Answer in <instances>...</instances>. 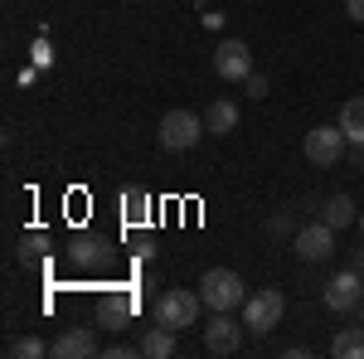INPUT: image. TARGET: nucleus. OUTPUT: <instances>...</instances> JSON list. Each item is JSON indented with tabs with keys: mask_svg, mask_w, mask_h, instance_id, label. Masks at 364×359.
<instances>
[{
	"mask_svg": "<svg viewBox=\"0 0 364 359\" xmlns=\"http://www.w3.org/2000/svg\"><path fill=\"white\" fill-rule=\"evenodd\" d=\"M199 296H204L209 311H243L248 286H243V277L233 272V267H209V272L199 277Z\"/></svg>",
	"mask_w": 364,
	"mask_h": 359,
	"instance_id": "obj_1",
	"label": "nucleus"
},
{
	"mask_svg": "<svg viewBox=\"0 0 364 359\" xmlns=\"http://www.w3.org/2000/svg\"><path fill=\"white\" fill-rule=\"evenodd\" d=\"M199 136H209V127H204V117L199 112H185V107H175L161 117V127H156V141H161V151H195Z\"/></svg>",
	"mask_w": 364,
	"mask_h": 359,
	"instance_id": "obj_2",
	"label": "nucleus"
},
{
	"mask_svg": "<svg viewBox=\"0 0 364 359\" xmlns=\"http://www.w3.org/2000/svg\"><path fill=\"white\" fill-rule=\"evenodd\" d=\"M199 306H204V296L199 291H185V286H170V291H161L156 296V326H166V331H190V326H199Z\"/></svg>",
	"mask_w": 364,
	"mask_h": 359,
	"instance_id": "obj_3",
	"label": "nucleus"
},
{
	"mask_svg": "<svg viewBox=\"0 0 364 359\" xmlns=\"http://www.w3.org/2000/svg\"><path fill=\"white\" fill-rule=\"evenodd\" d=\"M282 311H287V296H282L277 286H262V291H248V301H243V331L248 335H272L282 326Z\"/></svg>",
	"mask_w": 364,
	"mask_h": 359,
	"instance_id": "obj_4",
	"label": "nucleus"
},
{
	"mask_svg": "<svg viewBox=\"0 0 364 359\" xmlns=\"http://www.w3.org/2000/svg\"><path fill=\"white\" fill-rule=\"evenodd\" d=\"M345 146H350V141H345V132H340V122L336 127L326 122V127H311L306 136H301V156H306L316 170H331V166H340Z\"/></svg>",
	"mask_w": 364,
	"mask_h": 359,
	"instance_id": "obj_5",
	"label": "nucleus"
},
{
	"mask_svg": "<svg viewBox=\"0 0 364 359\" xmlns=\"http://www.w3.org/2000/svg\"><path fill=\"white\" fill-rule=\"evenodd\" d=\"M336 233H340V228H331L326 219L301 223V228L291 233V248H296L301 262H326V257H336Z\"/></svg>",
	"mask_w": 364,
	"mask_h": 359,
	"instance_id": "obj_6",
	"label": "nucleus"
},
{
	"mask_svg": "<svg viewBox=\"0 0 364 359\" xmlns=\"http://www.w3.org/2000/svg\"><path fill=\"white\" fill-rule=\"evenodd\" d=\"M321 301L331 306V311H340V316H355V306L364 301V272H360V267H345V272H336L331 282H326Z\"/></svg>",
	"mask_w": 364,
	"mask_h": 359,
	"instance_id": "obj_7",
	"label": "nucleus"
},
{
	"mask_svg": "<svg viewBox=\"0 0 364 359\" xmlns=\"http://www.w3.org/2000/svg\"><path fill=\"white\" fill-rule=\"evenodd\" d=\"M97 350L102 345H97V331L92 326H68V331H58L49 340V355L54 359H92Z\"/></svg>",
	"mask_w": 364,
	"mask_h": 359,
	"instance_id": "obj_8",
	"label": "nucleus"
},
{
	"mask_svg": "<svg viewBox=\"0 0 364 359\" xmlns=\"http://www.w3.org/2000/svg\"><path fill=\"white\" fill-rule=\"evenodd\" d=\"M214 73H219L224 83H243L252 73V49L243 39H224V44L214 49Z\"/></svg>",
	"mask_w": 364,
	"mask_h": 359,
	"instance_id": "obj_9",
	"label": "nucleus"
},
{
	"mask_svg": "<svg viewBox=\"0 0 364 359\" xmlns=\"http://www.w3.org/2000/svg\"><path fill=\"white\" fill-rule=\"evenodd\" d=\"M243 345V321H233V311H214V321L204 326V350L209 355H233Z\"/></svg>",
	"mask_w": 364,
	"mask_h": 359,
	"instance_id": "obj_10",
	"label": "nucleus"
},
{
	"mask_svg": "<svg viewBox=\"0 0 364 359\" xmlns=\"http://www.w3.org/2000/svg\"><path fill=\"white\" fill-rule=\"evenodd\" d=\"M136 345H141L146 359H175L180 355V340H175V331H166V326H146V335H141Z\"/></svg>",
	"mask_w": 364,
	"mask_h": 359,
	"instance_id": "obj_11",
	"label": "nucleus"
},
{
	"mask_svg": "<svg viewBox=\"0 0 364 359\" xmlns=\"http://www.w3.org/2000/svg\"><path fill=\"white\" fill-rule=\"evenodd\" d=\"M204 127H209V136H228V132L238 127V102H228V97H214V102L204 107Z\"/></svg>",
	"mask_w": 364,
	"mask_h": 359,
	"instance_id": "obj_12",
	"label": "nucleus"
},
{
	"mask_svg": "<svg viewBox=\"0 0 364 359\" xmlns=\"http://www.w3.org/2000/svg\"><path fill=\"white\" fill-rule=\"evenodd\" d=\"M321 219L331 223V228H350V223H360V209H355L350 194H331V199L321 204Z\"/></svg>",
	"mask_w": 364,
	"mask_h": 359,
	"instance_id": "obj_13",
	"label": "nucleus"
},
{
	"mask_svg": "<svg viewBox=\"0 0 364 359\" xmlns=\"http://www.w3.org/2000/svg\"><path fill=\"white\" fill-rule=\"evenodd\" d=\"M102 257H107V248H102L92 233H78V238L68 243V262H73V267H97Z\"/></svg>",
	"mask_w": 364,
	"mask_h": 359,
	"instance_id": "obj_14",
	"label": "nucleus"
},
{
	"mask_svg": "<svg viewBox=\"0 0 364 359\" xmlns=\"http://www.w3.org/2000/svg\"><path fill=\"white\" fill-rule=\"evenodd\" d=\"M331 355L336 359H364V321L360 326H345V331L331 340Z\"/></svg>",
	"mask_w": 364,
	"mask_h": 359,
	"instance_id": "obj_15",
	"label": "nucleus"
},
{
	"mask_svg": "<svg viewBox=\"0 0 364 359\" xmlns=\"http://www.w3.org/2000/svg\"><path fill=\"white\" fill-rule=\"evenodd\" d=\"M340 132H345V141H360L364 146V92L340 107Z\"/></svg>",
	"mask_w": 364,
	"mask_h": 359,
	"instance_id": "obj_16",
	"label": "nucleus"
},
{
	"mask_svg": "<svg viewBox=\"0 0 364 359\" xmlns=\"http://www.w3.org/2000/svg\"><path fill=\"white\" fill-rule=\"evenodd\" d=\"M127 316H132V296H107V301L97 306V326L102 331H122Z\"/></svg>",
	"mask_w": 364,
	"mask_h": 359,
	"instance_id": "obj_17",
	"label": "nucleus"
},
{
	"mask_svg": "<svg viewBox=\"0 0 364 359\" xmlns=\"http://www.w3.org/2000/svg\"><path fill=\"white\" fill-rule=\"evenodd\" d=\"M122 209H127V223H146L151 219V194L132 185V190L122 194Z\"/></svg>",
	"mask_w": 364,
	"mask_h": 359,
	"instance_id": "obj_18",
	"label": "nucleus"
},
{
	"mask_svg": "<svg viewBox=\"0 0 364 359\" xmlns=\"http://www.w3.org/2000/svg\"><path fill=\"white\" fill-rule=\"evenodd\" d=\"M5 355L10 359H39V355H49V345H44L39 335H20V340L5 345Z\"/></svg>",
	"mask_w": 364,
	"mask_h": 359,
	"instance_id": "obj_19",
	"label": "nucleus"
},
{
	"mask_svg": "<svg viewBox=\"0 0 364 359\" xmlns=\"http://www.w3.org/2000/svg\"><path fill=\"white\" fill-rule=\"evenodd\" d=\"M44 252H49V238L44 233H25L20 238V262H44Z\"/></svg>",
	"mask_w": 364,
	"mask_h": 359,
	"instance_id": "obj_20",
	"label": "nucleus"
},
{
	"mask_svg": "<svg viewBox=\"0 0 364 359\" xmlns=\"http://www.w3.org/2000/svg\"><path fill=\"white\" fill-rule=\"evenodd\" d=\"M243 92L262 102V97H267V78H262V73H248V78H243Z\"/></svg>",
	"mask_w": 364,
	"mask_h": 359,
	"instance_id": "obj_21",
	"label": "nucleus"
},
{
	"mask_svg": "<svg viewBox=\"0 0 364 359\" xmlns=\"http://www.w3.org/2000/svg\"><path fill=\"white\" fill-rule=\"evenodd\" d=\"M34 63H39V68H49V63H54V54H49V44H44V39L34 44Z\"/></svg>",
	"mask_w": 364,
	"mask_h": 359,
	"instance_id": "obj_22",
	"label": "nucleus"
},
{
	"mask_svg": "<svg viewBox=\"0 0 364 359\" xmlns=\"http://www.w3.org/2000/svg\"><path fill=\"white\" fill-rule=\"evenodd\" d=\"M345 15H350L355 25H364V0H345Z\"/></svg>",
	"mask_w": 364,
	"mask_h": 359,
	"instance_id": "obj_23",
	"label": "nucleus"
},
{
	"mask_svg": "<svg viewBox=\"0 0 364 359\" xmlns=\"http://www.w3.org/2000/svg\"><path fill=\"white\" fill-rule=\"evenodd\" d=\"M350 267H360V272H364V248H355V257H350Z\"/></svg>",
	"mask_w": 364,
	"mask_h": 359,
	"instance_id": "obj_24",
	"label": "nucleus"
},
{
	"mask_svg": "<svg viewBox=\"0 0 364 359\" xmlns=\"http://www.w3.org/2000/svg\"><path fill=\"white\" fill-rule=\"evenodd\" d=\"M360 233H364V209H360Z\"/></svg>",
	"mask_w": 364,
	"mask_h": 359,
	"instance_id": "obj_25",
	"label": "nucleus"
}]
</instances>
